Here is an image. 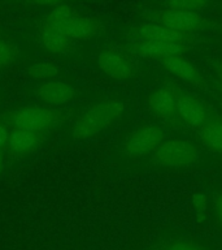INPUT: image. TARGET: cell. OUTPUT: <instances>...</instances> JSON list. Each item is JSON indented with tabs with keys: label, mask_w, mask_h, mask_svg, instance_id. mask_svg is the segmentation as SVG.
I'll list each match as a JSON object with an SVG mask.
<instances>
[{
	"label": "cell",
	"mask_w": 222,
	"mask_h": 250,
	"mask_svg": "<svg viewBox=\"0 0 222 250\" xmlns=\"http://www.w3.org/2000/svg\"><path fill=\"white\" fill-rule=\"evenodd\" d=\"M58 112L46 107H23L13 113L12 121L17 130L31 133H44L57 121Z\"/></svg>",
	"instance_id": "obj_7"
},
{
	"label": "cell",
	"mask_w": 222,
	"mask_h": 250,
	"mask_svg": "<svg viewBox=\"0 0 222 250\" xmlns=\"http://www.w3.org/2000/svg\"><path fill=\"white\" fill-rule=\"evenodd\" d=\"M196 134L204 146L222 152V115L214 113L209 120L196 129Z\"/></svg>",
	"instance_id": "obj_15"
},
{
	"label": "cell",
	"mask_w": 222,
	"mask_h": 250,
	"mask_svg": "<svg viewBox=\"0 0 222 250\" xmlns=\"http://www.w3.org/2000/svg\"><path fill=\"white\" fill-rule=\"evenodd\" d=\"M208 4L202 0H170L163 5V11H179L200 13Z\"/></svg>",
	"instance_id": "obj_17"
},
{
	"label": "cell",
	"mask_w": 222,
	"mask_h": 250,
	"mask_svg": "<svg viewBox=\"0 0 222 250\" xmlns=\"http://www.w3.org/2000/svg\"><path fill=\"white\" fill-rule=\"evenodd\" d=\"M213 115L214 111L204 99L188 91L179 90L177 119L182 121L183 124L196 130Z\"/></svg>",
	"instance_id": "obj_5"
},
{
	"label": "cell",
	"mask_w": 222,
	"mask_h": 250,
	"mask_svg": "<svg viewBox=\"0 0 222 250\" xmlns=\"http://www.w3.org/2000/svg\"><path fill=\"white\" fill-rule=\"evenodd\" d=\"M17 56V51L9 43L0 39V69L12 65Z\"/></svg>",
	"instance_id": "obj_19"
},
{
	"label": "cell",
	"mask_w": 222,
	"mask_h": 250,
	"mask_svg": "<svg viewBox=\"0 0 222 250\" xmlns=\"http://www.w3.org/2000/svg\"><path fill=\"white\" fill-rule=\"evenodd\" d=\"M213 207L216 219H217L218 224L222 228V193H217L213 197Z\"/></svg>",
	"instance_id": "obj_21"
},
{
	"label": "cell",
	"mask_w": 222,
	"mask_h": 250,
	"mask_svg": "<svg viewBox=\"0 0 222 250\" xmlns=\"http://www.w3.org/2000/svg\"><path fill=\"white\" fill-rule=\"evenodd\" d=\"M153 159L169 167H186L198 160L200 148L196 144L183 138H165L155 148Z\"/></svg>",
	"instance_id": "obj_3"
},
{
	"label": "cell",
	"mask_w": 222,
	"mask_h": 250,
	"mask_svg": "<svg viewBox=\"0 0 222 250\" xmlns=\"http://www.w3.org/2000/svg\"><path fill=\"white\" fill-rule=\"evenodd\" d=\"M134 50L136 54L152 59H164L183 55L188 50V44L179 42H164V41H139L135 39Z\"/></svg>",
	"instance_id": "obj_13"
},
{
	"label": "cell",
	"mask_w": 222,
	"mask_h": 250,
	"mask_svg": "<svg viewBox=\"0 0 222 250\" xmlns=\"http://www.w3.org/2000/svg\"><path fill=\"white\" fill-rule=\"evenodd\" d=\"M40 142H42V133L25 132L17 129H15L8 138L9 150L18 156L29 155L34 152L40 146Z\"/></svg>",
	"instance_id": "obj_14"
},
{
	"label": "cell",
	"mask_w": 222,
	"mask_h": 250,
	"mask_svg": "<svg viewBox=\"0 0 222 250\" xmlns=\"http://www.w3.org/2000/svg\"><path fill=\"white\" fill-rule=\"evenodd\" d=\"M179 90L177 86L165 83L148 95V108L156 117L166 121L177 119Z\"/></svg>",
	"instance_id": "obj_9"
},
{
	"label": "cell",
	"mask_w": 222,
	"mask_h": 250,
	"mask_svg": "<svg viewBox=\"0 0 222 250\" xmlns=\"http://www.w3.org/2000/svg\"><path fill=\"white\" fill-rule=\"evenodd\" d=\"M0 168H1V155H0Z\"/></svg>",
	"instance_id": "obj_24"
},
{
	"label": "cell",
	"mask_w": 222,
	"mask_h": 250,
	"mask_svg": "<svg viewBox=\"0 0 222 250\" xmlns=\"http://www.w3.org/2000/svg\"><path fill=\"white\" fill-rule=\"evenodd\" d=\"M39 37L42 39L43 44L52 52L61 54L65 52L70 46V39L62 34L61 31L57 30L56 27L47 23L46 21L40 22L39 26Z\"/></svg>",
	"instance_id": "obj_16"
},
{
	"label": "cell",
	"mask_w": 222,
	"mask_h": 250,
	"mask_svg": "<svg viewBox=\"0 0 222 250\" xmlns=\"http://www.w3.org/2000/svg\"><path fill=\"white\" fill-rule=\"evenodd\" d=\"M161 62L167 72L174 74L179 80H182L198 89H206V86H208L206 80L203 77V74L200 73V70L196 68L194 62L185 58V55H177V56L164 59L161 60Z\"/></svg>",
	"instance_id": "obj_10"
},
{
	"label": "cell",
	"mask_w": 222,
	"mask_h": 250,
	"mask_svg": "<svg viewBox=\"0 0 222 250\" xmlns=\"http://www.w3.org/2000/svg\"><path fill=\"white\" fill-rule=\"evenodd\" d=\"M195 34L178 33L153 22L142 23L135 29V39L139 41H164V42H179L190 44L195 41Z\"/></svg>",
	"instance_id": "obj_12"
},
{
	"label": "cell",
	"mask_w": 222,
	"mask_h": 250,
	"mask_svg": "<svg viewBox=\"0 0 222 250\" xmlns=\"http://www.w3.org/2000/svg\"><path fill=\"white\" fill-rule=\"evenodd\" d=\"M43 21L55 26L69 39H87L96 31V23L92 20L78 15L73 8L58 5L46 13Z\"/></svg>",
	"instance_id": "obj_2"
},
{
	"label": "cell",
	"mask_w": 222,
	"mask_h": 250,
	"mask_svg": "<svg viewBox=\"0 0 222 250\" xmlns=\"http://www.w3.org/2000/svg\"><path fill=\"white\" fill-rule=\"evenodd\" d=\"M99 69L111 78L114 80H131L138 73V65L131 55L122 50L103 51L97 58Z\"/></svg>",
	"instance_id": "obj_6"
},
{
	"label": "cell",
	"mask_w": 222,
	"mask_h": 250,
	"mask_svg": "<svg viewBox=\"0 0 222 250\" xmlns=\"http://www.w3.org/2000/svg\"><path fill=\"white\" fill-rule=\"evenodd\" d=\"M166 133L163 128L156 125H142L134 129L125 140L124 151L132 159H138L142 156L155 151V148L163 140L166 138Z\"/></svg>",
	"instance_id": "obj_4"
},
{
	"label": "cell",
	"mask_w": 222,
	"mask_h": 250,
	"mask_svg": "<svg viewBox=\"0 0 222 250\" xmlns=\"http://www.w3.org/2000/svg\"><path fill=\"white\" fill-rule=\"evenodd\" d=\"M125 103L120 99H104L91 104L74 123L73 134L77 140H85L104 132L112 126L124 112Z\"/></svg>",
	"instance_id": "obj_1"
},
{
	"label": "cell",
	"mask_w": 222,
	"mask_h": 250,
	"mask_svg": "<svg viewBox=\"0 0 222 250\" xmlns=\"http://www.w3.org/2000/svg\"><path fill=\"white\" fill-rule=\"evenodd\" d=\"M153 23H159L178 33L195 34L206 23V20L200 13L179 11H157L152 16Z\"/></svg>",
	"instance_id": "obj_8"
},
{
	"label": "cell",
	"mask_w": 222,
	"mask_h": 250,
	"mask_svg": "<svg viewBox=\"0 0 222 250\" xmlns=\"http://www.w3.org/2000/svg\"><path fill=\"white\" fill-rule=\"evenodd\" d=\"M216 74H217L218 81H220V85L222 86V62H218L216 65Z\"/></svg>",
	"instance_id": "obj_23"
},
{
	"label": "cell",
	"mask_w": 222,
	"mask_h": 250,
	"mask_svg": "<svg viewBox=\"0 0 222 250\" xmlns=\"http://www.w3.org/2000/svg\"><path fill=\"white\" fill-rule=\"evenodd\" d=\"M8 138H9V133L3 125H0V147H3L4 145L8 144Z\"/></svg>",
	"instance_id": "obj_22"
},
{
	"label": "cell",
	"mask_w": 222,
	"mask_h": 250,
	"mask_svg": "<svg viewBox=\"0 0 222 250\" xmlns=\"http://www.w3.org/2000/svg\"><path fill=\"white\" fill-rule=\"evenodd\" d=\"M35 97L38 102L48 105H62L75 98V90L69 83L60 81L43 82L35 89Z\"/></svg>",
	"instance_id": "obj_11"
},
{
	"label": "cell",
	"mask_w": 222,
	"mask_h": 250,
	"mask_svg": "<svg viewBox=\"0 0 222 250\" xmlns=\"http://www.w3.org/2000/svg\"><path fill=\"white\" fill-rule=\"evenodd\" d=\"M29 76H31L35 80H42V81H52L55 77H57L58 69L56 66H54L52 64H48V62H39V64H35V65L30 66L29 69Z\"/></svg>",
	"instance_id": "obj_18"
},
{
	"label": "cell",
	"mask_w": 222,
	"mask_h": 250,
	"mask_svg": "<svg viewBox=\"0 0 222 250\" xmlns=\"http://www.w3.org/2000/svg\"><path fill=\"white\" fill-rule=\"evenodd\" d=\"M164 250H206L202 244L191 240H174L167 242Z\"/></svg>",
	"instance_id": "obj_20"
},
{
	"label": "cell",
	"mask_w": 222,
	"mask_h": 250,
	"mask_svg": "<svg viewBox=\"0 0 222 250\" xmlns=\"http://www.w3.org/2000/svg\"><path fill=\"white\" fill-rule=\"evenodd\" d=\"M220 90H221V94H222V86L220 85Z\"/></svg>",
	"instance_id": "obj_25"
}]
</instances>
